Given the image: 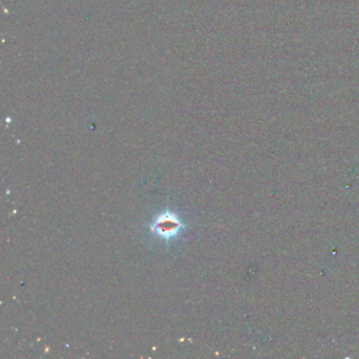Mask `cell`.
I'll use <instances>...</instances> for the list:
<instances>
[{"mask_svg": "<svg viewBox=\"0 0 359 359\" xmlns=\"http://www.w3.org/2000/svg\"><path fill=\"white\" fill-rule=\"evenodd\" d=\"M182 228L183 224L178 216L171 212H165L157 216L151 226V230L154 234L166 240L175 238L180 233Z\"/></svg>", "mask_w": 359, "mask_h": 359, "instance_id": "6da1fadb", "label": "cell"}]
</instances>
